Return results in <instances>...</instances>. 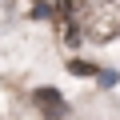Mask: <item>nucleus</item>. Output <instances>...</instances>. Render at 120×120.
Segmentation results:
<instances>
[{
    "label": "nucleus",
    "instance_id": "39448f33",
    "mask_svg": "<svg viewBox=\"0 0 120 120\" xmlns=\"http://www.w3.org/2000/svg\"><path fill=\"white\" fill-rule=\"evenodd\" d=\"M72 72H76V76H100L92 64H84V60H72Z\"/></svg>",
    "mask_w": 120,
    "mask_h": 120
},
{
    "label": "nucleus",
    "instance_id": "f03ea898",
    "mask_svg": "<svg viewBox=\"0 0 120 120\" xmlns=\"http://www.w3.org/2000/svg\"><path fill=\"white\" fill-rule=\"evenodd\" d=\"M32 104L44 112V120H64V112H68L64 96H60L56 88H36V92H32Z\"/></svg>",
    "mask_w": 120,
    "mask_h": 120
},
{
    "label": "nucleus",
    "instance_id": "20e7f679",
    "mask_svg": "<svg viewBox=\"0 0 120 120\" xmlns=\"http://www.w3.org/2000/svg\"><path fill=\"white\" fill-rule=\"evenodd\" d=\"M96 0H60V16H68V12H76V8H92Z\"/></svg>",
    "mask_w": 120,
    "mask_h": 120
},
{
    "label": "nucleus",
    "instance_id": "f257e3e1",
    "mask_svg": "<svg viewBox=\"0 0 120 120\" xmlns=\"http://www.w3.org/2000/svg\"><path fill=\"white\" fill-rule=\"evenodd\" d=\"M84 36L92 44H108L120 36V0H96L84 12Z\"/></svg>",
    "mask_w": 120,
    "mask_h": 120
},
{
    "label": "nucleus",
    "instance_id": "7ed1b4c3",
    "mask_svg": "<svg viewBox=\"0 0 120 120\" xmlns=\"http://www.w3.org/2000/svg\"><path fill=\"white\" fill-rule=\"evenodd\" d=\"M32 12V0H0V28H8L16 16H28Z\"/></svg>",
    "mask_w": 120,
    "mask_h": 120
}]
</instances>
